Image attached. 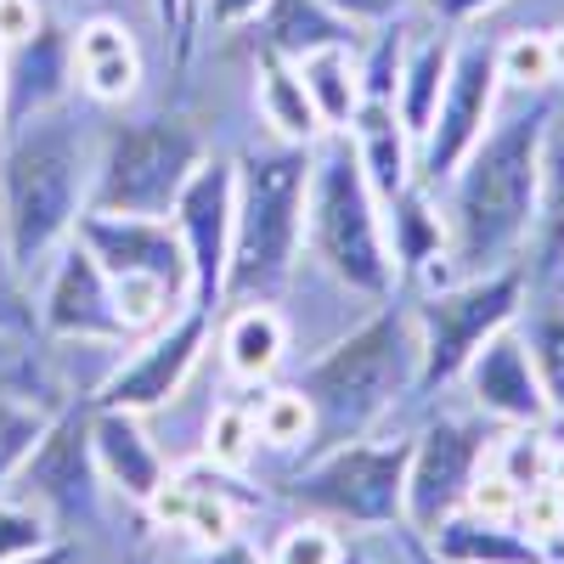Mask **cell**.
Listing matches in <instances>:
<instances>
[{
    "label": "cell",
    "instance_id": "1",
    "mask_svg": "<svg viewBox=\"0 0 564 564\" xmlns=\"http://www.w3.org/2000/svg\"><path fill=\"white\" fill-rule=\"evenodd\" d=\"M553 108L531 97L525 108L502 113L468 153L446 186V249L430 265V282H463L502 265H520L536 220V186H542V130Z\"/></svg>",
    "mask_w": 564,
    "mask_h": 564
},
{
    "label": "cell",
    "instance_id": "2",
    "mask_svg": "<svg viewBox=\"0 0 564 564\" xmlns=\"http://www.w3.org/2000/svg\"><path fill=\"white\" fill-rule=\"evenodd\" d=\"M90 135L79 102H57L29 113L0 135V243L18 276L52 265V254L74 238V220L90 198Z\"/></svg>",
    "mask_w": 564,
    "mask_h": 564
},
{
    "label": "cell",
    "instance_id": "3",
    "mask_svg": "<svg viewBox=\"0 0 564 564\" xmlns=\"http://www.w3.org/2000/svg\"><path fill=\"white\" fill-rule=\"evenodd\" d=\"M231 254L220 305H276V294L294 282L300 238H305V181L311 148H254L231 164Z\"/></svg>",
    "mask_w": 564,
    "mask_h": 564
},
{
    "label": "cell",
    "instance_id": "4",
    "mask_svg": "<svg viewBox=\"0 0 564 564\" xmlns=\"http://www.w3.org/2000/svg\"><path fill=\"white\" fill-rule=\"evenodd\" d=\"M311 406V441L345 446L379 423L401 390H417V327L406 311H379L345 334L322 361L305 367L294 384Z\"/></svg>",
    "mask_w": 564,
    "mask_h": 564
},
{
    "label": "cell",
    "instance_id": "5",
    "mask_svg": "<svg viewBox=\"0 0 564 564\" xmlns=\"http://www.w3.org/2000/svg\"><path fill=\"white\" fill-rule=\"evenodd\" d=\"M305 238L322 271L345 282L350 294L384 300L395 265L384 243V215L379 193L367 186L361 159L350 148V130H327L322 153H311V181H305Z\"/></svg>",
    "mask_w": 564,
    "mask_h": 564
},
{
    "label": "cell",
    "instance_id": "6",
    "mask_svg": "<svg viewBox=\"0 0 564 564\" xmlns=\"http://www.w3.org/2000/svg\"><path fill=\"white\" fill-rule=\"evenodd\" d=\"M209 159L204 130L153 113V119H119L90 164V198L85 209H108V215H164L175 209L186 175Z\"/></svg>",
    "mask_w": 564,
    "mask_h": 564
},
{
    "label": "cell",
    "instance_id": "7",
    "mask_svg": "<svg viewBox=\"0 0 564 564\" xmlns=\"http://www.w3.org/2000/svg\"><path fill=\"white\" fill-rule=\"evenodd\" d=\"M525 300V265H502L486 276L441 282V289L412 311L417 327V390H441L463 379L468 356H475L497 327L520 316Z\"/></svg>",
    "mask_w": 564,
    "mask_h": 564
},
{
    "label": "cell",
    "instance_id": "8",
    "mask_svg": "<svg viewBox=\"0 0 564 564\" xmlns=\"http://www.w3.org/2000/svg\"><path fill=\"white\" fill-rule=\"evenodd\" d=\"M406 452L412 446H327L289 486V497L345 525H395L406 491Z\"/></svg>",
    "mask_w": 564,
    "mask_h": 564
},
{
    "label": "cell",
    "instance_id": "9",
    "mask_svg": "<svg viewBox=\"0 0 564 564\" xmlns=\"http://www.w3.org/2000/svg\"><path fill=\"white\" fill-rule=\"evenodd\" d=\"M497 85H502V68H497V45L491 40L452 45V68H446V85H441L435 119H430V130L417 135V159H412L417 164V186L452 181V170L475 153V141L497 119Z\"/></svg>",
    "mask_w": 564,
    "mask_h": 564
},
{
    "label": "cell",
    "instance_id": "10",
    "mask_svg": "<svg viewBox=\"0 0 564 564\" xmlns=\"http://www.w3.org/2000/svg\"><path fill=\"white\" fill-rule=\"evenodd\" d=\"M12 486L23 502H34L52 520V531L102 520V468L97 452H90V406H68L45 423L40 446L29 452Z\"/></svg>",
    "mask_w": 564,
    "mask_h": 564
},
{
    "label": "cell",
    "instance_id": "11",
    "mask_svg": "<svg viewBox=\"0 0 564 564\" xmlns=\"http://www.w3.org/2000/svg\"><path fill=\"white\" fill-rule=\"evenodd\" d=\"M480 452H486V435L457 417H441L423 430V441L406 452V491H401V520L412 525V536L430 542L435 525L463 508V497L475 491Z\"/></svg>",
    "mask_w": 564,
    "mask_h": 564
},
{
    "label": "cell",
    "instance_id": "12",
    "mask_svg": "<svg viewBox=\"0 0 564 564\" xmlns=\"http://www.w3.org/2000/svg\"><path fill=\"white\" fill-rule=\"evenodd\" d=\"M231 193H238V175L226 159H204L186 175L181 198L170 209V226L186 249L193 265V305L215 311L220 289H226V254H231Z\"/></svg>",
    "mask_w": 564,
    "mask_h": 564
},
{
    "label": "cell",
    "instance_id": "13",
    "mask_svg": "<svg viewBox=\"0 0 564 564\" xmlns=\"http://www.w3.org/2000/svg\"><path fill=\"white\" fill-rule=\"evenodd\" d=\"M209 316L204 305H186L175 322H164L159 334H148V345H141L130 361H119L102 390H97V406H113V412H153L164 401L181 395L186 372L198 367L204 356V339H209Z\"/></svg>",
    "mask_w": 564,
    "mask_h": 564
},
{
    "label": "cell",
    "instance_id": "14",
    "mask_svg": "<svg viewBox=\"0 0 564 564\" xmlns=\"http://www.w3.org/2000/svg\"><path fill=\"white\" fill-rule=\"evenodd\" d=\"M45 334L57 339H79V345H124V322H119V305H113V282L108 271L90 260V249L79 238H68L57 254H52V271H45V294H40V316H34Z\"/></svg>",
    "mask_w": 564,
    "mask_h": 564
},
{
    "label": "cell",
    "instance_id": "15",
    "mask_svg": "<svg viewBox=\"0 0 564 564\" xmlns=\"http://www.w3.org/2000/svg\"><path fill=\"white\" fill-rule=\"evenodd\" d=\"M74 238L90 249L108 276H153L170 282L175 294L193 300V265L175 238V226L164 215H108V209H85L74 220Z\"/></svg>",
    "mask_w": 564,
    "mask_h": 564
},
{
    "label": "cell",
    "instance_id": "16",
    "mask_svg": "<svg viewBox=\"0 0 564 564\" xmlns=\"http://www.w3.org/2000/svg\"><path fill=\"white\" fill-rule=\"evenodd\" d=\"M463 379H468L475 406L491 412V417H508V423H542L547 417V395H542V379H536L531 345H525V334H513V322L497 327V334L468 356Z\"/></svg>",
    "mask_w": 564,
    "mask_h": 564
},
{
    "label": "cell",
    "instance_id": "17",
    "mask_svg": "<svg viewBox=\"0 0 564 564\" xmlns=\"http://www.w3.org/2000/svg\"><path fill=\"white\" fill-rule=\"evenodd\" d=\"M90 452H97L102 480L130 502H159L164 497V457L141 435V412L90 406Z\"/></svg>",
    "mask_w": 564,
    "mask_h": 564
},
{
    "label": "cell",
    "instance_id": "18",
    "mask_svg": "<svg viewBox=\"0 0 564 564\" xmlns=\"http://www.w3.org/2000/svg\"><path fill=\"white\" fill-rule=\"evenodd\" d=\"M68 79H74V34L40 23L29 40L7 45V124L57 108L68 97Z\"/></svg>",
    "mask_w": 564,
    "mask_h": 564
},
{
    "label": "cell",
    "instance_id": "19",
    "mask_svg": "<svg viewBox=\"0 0 564 564\" xmlns=\"http://www.w3.org/2000/svg\"><path fill=\"white\" fill-rule=\"evenodd\" d=\"M74 79L90 102H130L135 85H141V57H135V40L124 23L113 18H90L74 29Z\"/></svg>",
    "mask_w": 564,
    "mask_h": 564
},
{
    "label": "cell",
    "instance_id": "20",
    "mask_svg": "<svg viewBox=\"0 0 564 564\" xmlns=\"http://www.w3.org/2000/svg\"><path fill=\"white\" fill-rule=\"evenodd\" d=\"M254 23H260V52H271L282 63H300L311 52H327V45L361 40V29L350 18H339L327 0H265Z\"/></svg>",
    "mask_w": 564,
    "mask_h": 564
},
{
    "label": "cell",
    "instance_id": "21",
    "mask_svg": "<svg viewBox=\"0 0 564 564\" xmlns=\"http://www.w3.org/2000/svg\"><path fill=\"white\" fill-rule=\"evenodd\" d=\"M350 148L361 159V175L367 186L379 193V204H390L395 193L417 181V164H412V135L401 130L395 108L390 102H361L356 119H350Z\"/></svg>",
    "mask_w": 564,
    "mask_h": 564
},
{
    "label": "cell",
    "instance_id": "22",
    "mask_svg": "<svg viewBox=\"0 0 564 564\" xmlns=\"http://www.w3.org/2000/svg\"><path fill=\"white\" fill-rule=\"evenodd\" d=\"M446 68H452V34H430V40H417V45H401V74H395L390 108H395L401 130L412 135V148H417V135L430 130V119H435Z\"/></svg>",
    "mask_w": 564,
    "mask_h": 564
},
{
    "label": "cell",
    "instance_id": "23",
    "mask_svg": "<svg viewBox=\"0 0 564 564\" xmlns=\"http://www.w3.org/2000/svg\"><path fill=\"white\" fill-rule=\"evenodd\" d=\"M435 558L441 564H542V547L513 536L502 520H475V513H452L435 525Z\"/></svg>",
    "mask_w": 564,
    "mask_h": 564
},
{
    "label": "cell",
    "instance_id": "24",
    "mask_svg": "<svg viewBox=\"0 0 564 564\" xmlns=\"http://www.w3.org/2000/svg\"><path fill=\"white\" fill-rule=\"evenodd\" d=\"M384 243H390V265L395 271H430L446 249V226H441V204L430 198V186H406V193L390 198V226H384Z\"/></svg>",
    "mask_w": 564,
    "mask_h": 564
},
{
    "label": "cell",
    "instance_id": "25",
    "mask_svg": "<svg viewBox=\"0 0 564 564\" xmlns=\"http://www.w3.org/2000/svg\"><path fill=\"white\" fill-rule=\"evenodd\" d=\"M300 85L322 119V130H350L356 108H361V68H356V45H327L294 63Z\"/></svg>",
    "mask_w": 564,
    "mask_h": 564
},
{
    "label": "cell",
    "instance_id": "26",
    "mask_svg": "<svg viewBox=\"0 0 564 564\" xmlns=\"http://www.w3.org/2000/svg\"><path fill=\"white\" fill-rule=\"evenodd\" d=\"M260 113L282 141H294V148H316L327 135L311 97H305V85H300V68L271 57V52H260Z\"/></svg>",
    "mask_w": 564,
    "mask_h": 564
},
{
    "label": "cell",
    "instance_id": "27",
    "mask_svg": "<svg viewBox=\"0 0 564 564\" xmlns=\"http://www.w3.org/2000/svg\"><path fill=\"white\" fill-rule=\"evenodd\" d=\"M282 350H289V327L276 305H238L226 322V367L238 379H271Z\"/></svg>",
    "mask_w": 564,
    "mask_h": 564
},
{
    "label": "cell",
    "instance_id": "28",
    "mask_svg": "<svg viewBox=\"0 0 564 564\" xmlns=\"http://www.w3.org/2000/svg\"><path fill=\"white\" fill-rule=\"evenodd\" d=\"M564 265V141L542 148V186H536V220H531V271L553 276Z\"/></svg>",
    "mask_w": 564,
    "mask_h": 564
},
{
    "label": "cell",
    "instance_id": "29",
    "mask_svg": "<svg viewBox=\"0 0 564 564\" xmlns=\"http://www.w3.org/2000/svg\"><path fill=\"white\" fill-rule=\"evenodd\" d=\"M45 423H52V412H40L34 401H18V395H0V497L12 491L18 468L29 463V452L40 446Z\"/></svg>",
    "mask_w": 564,
    "mask_h": 564
},
{
    "label": "cell",
    "instance_id": "30",
    "mask_svg": "<svg viewBox=\"0 0 564 564\" xmlns=\"http://www.w3.org/2000/svg\"><path fill=\"white\" fill-rule=\"evenodd\" d=\"M254 435H260L265 446H282V452L305 446V441H311V406H305V395H300V390L265 395L260 412H254Z\"/></svg>",
    "mask_w": 564,
    "mask_h": 564
},
{
    "label": "cell",
    "instance_id": "31",
    "mask_svg": "<svg viewBox=\"0 0 564 564\" xmlns=\"http://www.w3.org/2000/svg\"><path fill=\"white\" fill-rule=\"evenodd\" d=\"M52 542V520L23 502V497H0V564L7 558H23V553H40Z\"/></svg>",
    "mask_w": 564,
    "mask_h": 564
},
{
    "label": "cell",
    "instance_id": "32",
    "mask_svg": "<svg viewBox=\"0 0 564 564\" xmlns=\"http://www.w3.org/2000/svg\"><path fill=\"white\" fill-rule=\"evenodd\" d=\"M525 345H531V361H536V379H542L547 406L564 412V316H536Z\"/></svg>",
    "mask_w": 564,
    "mask_h": 564
},
{
    "label": "cell",
    "instance_id": "33",
    "mask_svg": "<svg viewBox=\"0 0 564 564\" xmlns=\"http://www.w3.org/2000/svg\"><path fill=\"white\" fill-rule=\"evenodd\" d=\"M497 68H502V79H513V85H547L553 79V57H547V34H520V40H508V45H497Z\"/></svg>",
    "mask_w": 564,
    "mask_h": 564
},
{
    "label": "cell",
    "instance_id": "34",
    "mask_svg": "<svg viewBox=\"0 0 564 564\" xmlns=\"http://www.w3.org/2000/svg\"><path fill=\"white\" fill-rule=\"evenodd\" d=\"M249 441H260L249 412H238V406L215 412V423H209V457H215L220 468H238V463L249 457Z\"/></svg>",
    "mask_w": 564,
    "mask_h": 564
},
{
    "label": "cell",
    "instance_id": "35",
    "mask_svg": "<svg viewBox=\"0 0 564 564\" xmlns=\"http://www.w3.org/2000/svg\"><path fill=\"white\" fill-rule=\"evenodd\" d=\"M339 553H345V547H339L334 531H322V525H294L289 536L276 542L271 564H334Z\"/></svg>",
    "mask_w": 564,
    "mask_h": 564
},
{
    "label": "cell",
    "instance_id": "36",
    "mask_svg": "<svg viewBox=\"0 0 564 564\" xmlns=\"http://www.w3.org/2000/svg\"><path fill=\"white\" fill-rule=\"evenodd\" d=\"M0 334H34V305L23 294V276L7 260V243H0Z\"/></svg>",
    "mask_w": 564,
    "mask_h": 564
},
{
    "label": "cell",
    "instance_id": "37",
    "mask_svg": "<svg viewBox=\"0 0 564 564\" xmlns=\"http://www.w3.org/2000/svg\"><path fill=\"white\" fill-rule=\"evenodd\" d=\"M40 29V0H0V45H18Z\"/></svg>",
    "mask_w": 564,
    "mask_h": 564
},
{
    "label": "cell",
    "instance_id": "38",
    "mask_svg": "<svg viewBox=\"0 0 564 564\" xmlns=\"http://www.w3.org/2000/svg\"><path fill=\"white\" fill-rule=\"evenodd\" d=\"M327 7L361 29V23H395L406 12V0H327Z\"/></svg>",
    "mask_w": 564,
    "mask_h": 564
},
{
    "label": "cell",
    "instance_id": "39",
    "mask_svg": "<svg viewBox=\"0 0 564 564\" xmlns=\"http://www.w3.org/2000/svg\"><path fill=\"white\" fill-rule=\"evenodd\" d=\"M502 0H423V12H430L435 23H468L480 12H497Z\"/></svg>",
    "mask_w": 564,
    "mask_h": 564
},
{
    "label": "cell",
    "instance_id": "40",
    "mask_svg": "<svg viewBox=\"0 0 564 564\" xmlns=\"http://www.w3.org/2000/svg\"><path fill=\"white\" fill-rule=\"evenodd\" d=\"M260 7H265V0H209V23H215V29H238V23H249Z\"/></svg>",
    "mask_w": 564,
    "mask_h": 564
},
{
    "label": "cell",
    "instance_id": "41",
    "mask_svg": "<svg viewBox=\"0 0 564 564\" xmlns=\"http://www.w3.org/2000/svg\"><path fill=\"white\" fill-rule=\"evenodd\" d=\"M198 564H271V558H260L249 542H215Z\"/></svg>",
    "mask_w": 564,
    "mask_h": 564
},
{
    "label": "cell",
    "instance_id": "42",
    "mask_svg": "<svg viewBox=\"0 0 564 564\" xmlns=\"http://www.w3.org/2000/svg\"><path fill=\"white\" fill-rule=\"evenodd\" d=\"M7 564H85V553L74 542H45L40 553H23V558H7Z\"/></svg>",
    "mask_w": 564,
    "mask_h": 564
},
{
    "label": "cell",
    "instance_id": "43",
    "mask_svg": "<svg viewBox=\"0 0 564 564\" xmlns=\"http://www.w3.org/2000/svg\"><path fill=\"white\" fill-rule=\"evenodd\" d=\"M153 12H159V29L175 34V45L186 52V34H181V29H186V23H181V18H186V0H153Z\"/></svg>",
    "mask_w": 564,
    "mask_h": 564
},
{
    "label": "cell",
    "instance_id": "44",
    "mask_svg": "<svg viewBox=\"0 0 564 564\" xmlns=\"http://www.w3.org/2000/svg\"><path fill=\"white\" fill-rule=\"evenodd\" d=\"M547 57H553V79H564V29L547 34Z\"/></svg>",
    "mask_w": 564,
    "mask_h": 564
},
{
    "label": "cell",
    "instance_id": "45",
    "mask_svg": "<svg viewBox=\"0 0 564 564\" xmlns=\"http://www.w3.org/2000/svg\"><path fill=\"white\" fill-rule=\"evenodd\" d=\"M0 135H7V45H0Z\"/></svg>",
    "mask_w": 564,
    "mask_h": 564
},
{
    "label": "cell",
    "instance_id": "46",
    "mask_svg": "<svg viewBox=\"0 0 564 564\" xmlns=\"http://www.w3.org/2000/svg\"><path fill=\"white\" fill-rule=\"evenodd\" d=\"M412 564H441V558H430V553H423V536H412Z\"/></svg>",
    "mask_w": 564,
    "mask_h": 564
},
{
    "label": "cell",
    "instance_id": "47",
    "mask_svg": "<svg viewBox=\"0 0 564 564\" xmlns=\"http://www.w3.org/2000/svg\"><path fill=\"white\" fill-rule=\"evenodd\" d=\"M547 486H558V491H564V452L553 457V480H547Z\"/></svg>",
    "mask_w": 564,
    "mask_h": 564
},
{
    "label": "cell",
    "instance_id": "48",
    "mask_svg": "<svg viewBox=\"0 0 564 564\" xmlns=\"http://www.w3.org/2000/svg\"><path fill=\"white\" fill-rule=\"evenodd\" d=\"M334 564H361V558H350V553H339V558H334Z\"/></svg>",
    "mask_w": 564,
    "mask_h": 564
}]
</instances>
